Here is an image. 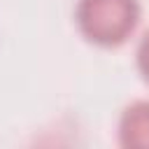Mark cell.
Listing matches in <instances>:
<instances>
[{
    "mask_svg": "<svg viewBox=\"0 0 149 149\" xmlns=\"http://www.w3.org/2000/svg\"><path fill=\"white\" fill-rule=\"evenodd\" d=\"M137 68H140L142 77L149 81V30L142 35V40L137 44Z\"/></svg>",
    "mask_w": 149,
    "mask_h": 149,
    "instance_id": "3957f363",
    "label": "cell"
},
{
    "mask_svg": "<svg viewBox=\"0 0 149 149\" xmlns=\"http://www.w3.org/2000/svg\"><path fill=\"white\" fill-rule=\"evenodd\" d=\"M74 21L88 42L119 47L137 28L140 5L137 0H79Z\"/></svg>",
    "mask_w": 149,
    "mask_h": 149,
    "instance_id": "6da1fadb",
    "label": "cell"
},
{
    "mask_svg": "<svg viewBox=\"0 0 149 149\" xmlns=\"http://www.w3.org/2000/svg\"><path fill=\"white\" fill-rule=\"evenodd\" d=\"M119 142L128 149H149V100H137L123 109Z\"/></svg>",
    "mask_w": 149,
    "mask_h": 149,
    "instance_id": "7a4b0ae2",
    "label": "cell"
}]
</instances>
